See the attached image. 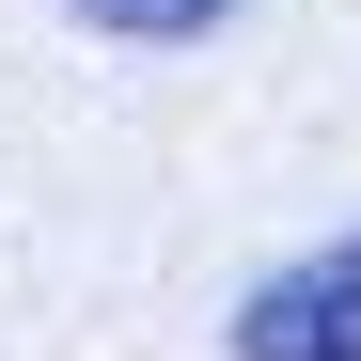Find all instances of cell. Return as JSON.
I'll list each match as a JSON object with an SVG mask.
<instances>
[{"instance_id":"cell-1","label":"cell","mask_w":361,"mask_h":361,"mask_svg":"<svg viewBox=\"0 0 361 361\" xmlns=\"http://www.w3.org/2000/svg\"><path fill=\"white\" fill-rule=\"evenodd\" d=\"M235 361H361V235H330L235 298Z\"/></svg>"},{"instance_id":"cell-2","label":"cell","mask_w":361,"mask_h":361,"mask_svg":"<svg viewBox=\"0 0 361 361\" xmlns=\"http://www.w3.org/2000/svg\"><path fill=\"white\" fill-rule=\"evenodd\" d=\"M63 16H79V32H110V47H204L235 0H63Z\"/></svg>"}]
</instances>
